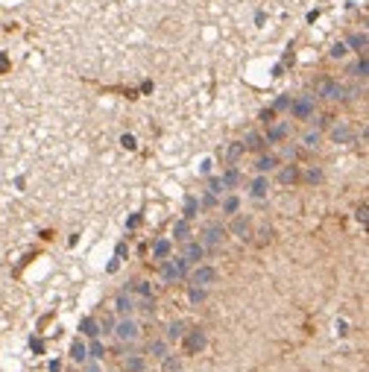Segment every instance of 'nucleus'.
Listing matches in <instances>:
<instances>
[{
    "label": "nucleus",
    "mask_w": 369,
    "mask_h": 372,
    "mask_svg": "<svg viewBox=\"0 0 369 372\" xmlns=\"http://www.w3.org/2000/svg\"><path fill=\"white\" fill-rule=\"evenodd\" d=\"M188 261H185L182 255L179 258H164V267H161V282L164 285H173V282H182L188 278Z\"/></svg>",
    "instance_id": "f257e3e1"
},
{
    "label": "nucleus",
    "mask_w": 369,
    "mask_h": 372,
    "mask_svg": "<svg viewBox=\"0 0 369 372\" xmlns=\"http://www.w3.org/2000/svg\"><path fill=\"white\" fill-rule=\"evenodd\" d=\"M112 334H115L120 343H135V340L141 337V325H138L132 317H120V320L115 322V331H112Z\"/></svg>",
    "instance_id": "f03ea898"
},
{
    "label": "nucleus",
    "mask_w": 369,
    "mask_h": 372,
    "mask_svg": "<svg viewBox=\"0 0 369 372\" xmlns=\"http://www.w3.org/2000/svg\"><path fill=\"white\" fill-rule=\"evenodd\" d=\"M188 282H191V288H211L217 282V270L208 264H197V270L188 275Z\"/></svg>",
    "instance_id": "7ed1b4c3"
},
{
    "label": "nucleus",
    "mask_w": 369,
    "mask_h": 372,
    "mask_svg": "<svg viewBox=\"0 0 369 372\" xmlns=\"http://www.w3.org/2000/svg\"><path fill=\"white\" fill-rule=\"evenodd\" d=\"M314 109H317V97H311V94H302V97H296L293 106H290V115L296 120H308L314 115Z\"/></svg>",
    "instance_id": "20e7f679"
},
{
    "label": "nucleus",
    "mask_w": 369,
    "mask_h": 372,
    "mask_svg": "<svg viewBox=\"0 0 369 372\" xmlns=\"http://www.w3.org/2000/svg\"><path fill=\"white\" fill-rule=\"evenodd\" d=\"M182 258L188 264H200L205 261V246H202L200 240H185L182 243Z\"/></svg>",
    "instance_id": "39448f33"
},
{
    "label": "nucleus",
    "mask_w": 369,
    "mask_h": 372,
    "mask_svg": "<svg viewBox=\"0 0 369 372\" xmlns=\"http://www.w3.org/2000/svg\"><path fill=\"white\" fill-rule=\"evenodd\" d=\"M287 135H290V120H279V123L272 120V123L267 126L264 141H267V144H279V141H285Z\"/></svg>",
    "instance_id": "423d86ee"
},
{
    "label": "nucleus",
    "mask_w": 369,
    "mask_h": 372,
    "mask_svg": "<svg viewBox=\"0 0 369 372\" xmlns=\"http://www.w3.org/2000/svg\"><path fill=\"white\" fill-rule=\"evenodd\" d=\"M223 240H226V229L220 223H208L202 232V246H220Z\"/></svg>",
    "instance_id": "0eeeda50"
},
{
    "label": "nucleus",
    "mask_w": 369,
    "mask_h": 372,
    "mask_svg": "<svg viewBox=\"0 0 369 372\" xmlns=\"http://www.w3.org/2000/svg\"><path fill=\"white\" fill-rule=\"evenodd\" d=\"M115 314H118V317H132L135 314V299L129 293H123V290L118 293V299H115Z\"/></svg>",
    "instance_id": "6e6552de"
},
{
    "label": "nucleus",
    "mask_w": 369,
    "mask_h": 372,
    "mask_svg": "<svg viewBox=\"0 0 369 372\" xmlns=\"http://www.w3.org/2000/svg\"><path fill=\"white\" fill-rule=\"evenodd\" d=\"M205 343H208V340H205V331H202V328H197V331H191V334H188V340H185V349L194 355V352H202V349H205Z\"/></svg>",
    "instance_id": "1a4fd4ad"
},
{
    "label": "nucleus",
    "mask_w": 369,
    "mask_h": 372,
    "mask_svg": "<svg viewBox=\"0 0 369 372\" xmlns=\"http://www.w3.org/2000/svg\"><path fill=\"white\" fill-rule=\"evenodd\" d=\"M319 97H325V100H340V97H343V85H337L334 79H325V82L319 85Z\"/></svg>",
    "instance_id": "9d476101"
},
{
    "label": "nucleus",
    "mask_w": 369,
    "mask_h": 372,
    "mask_svg": "<svg viewBox=\"0 0 369 372\" xmlns=\"http://www.w3.org/2000/svg\"><path fill=\"white\" fill-rule=\"evenodd\" d=\"M267 191H269V179L264 176V173H258V176H255V182L249 185V194L255 197V200H264V197H267Z\"/></svg>",
    "instance_id": "9b49d317"
},
{
    "label": "nucleus",
    "mask_w": 369,
    "mask_h": 372,
    "mask_svg": "<svg viewBox=\"0 0 369 372\" xmlns=\"http://www.w3.org/2000/svg\"><path fill=\"white\" fill-rule=\"evenodd\" d=\"M331 138H334V144H349L352 141V126L349 123H337L331 129Z\"/></svg>",
    "instance_id": "f8f14e48"
},
{
    "label": "nucleus",
    "mask_w": 369,
    "mask_h": 372,
    "mask_svg": "<svg viewBox=\"0 0 369 372\" xmlns=\"http://www.w3.org/2000/svg\"><path fill=\"white\" fill-rule=\"evenodd\" d=\"M182 337H185V322H182V320L170 322L167 331H164V340H167V343H179Z\"/></svg>",
    "instance_id": "ddd939ff"
},
{
    "label": "nucleus",
    "mask_w": 369,
    "mask_h": 372,
    "mask_svg": "<svg viewBox=\"0 0 369 372\" xmlns=\"http://www.w3.org/2000/svg\"><path fill=\"white\" fill-rule=\"evenodd\" d=\"M144 366H147L144 355H126L123 357V369L126 372H144Z\"/></svg>",
    "instance_id": "4468645a"
},
{
    "label": "nucleus",
    "mask_w": 369,
    "mask_h": 372,
    "mask_svg": "<svg viewBox=\"0 0 369 372\" xmlns=\"http://www.w3.org/2000/svg\"><path fill=\"white\" fill-rule=\"evenodd\" d=\"M188 237H191V220H185L182 217V220L173 226V240H176V243H185Z\"/></svg>",
    "instance_id": "2eb2a0df"
},
{
    "label": "nucleus",
    "mask_w": 369,
    "mask_h": 372,
    "mask_svg": "<svg viewBox=\"0 0 369 372\" xmlns=\"http://www.w3.org/2000/svg\"><path fill=\"white\" fill-rule=\"evenodd\" d=\"M79 334H85V337H100V325H97V320H94V317H85V320L79 322Z\"/></svg>",
    "instance_id": "dca6fc26"
},
{
    "label": "nucleus",
    "mask_w": 369,
    "mask_h": 372,
    "mask_svg": "<svg viewBox=\"0 0 369 372\" xmlns=\"http://www.w3.org/2000/svg\"><path fill=\"white\" fill-rule=\"evenodd\" d=\"M70 357H73L76 363H88V346H85L82 340H73V346H70Z\"/></svg>",
    "instance_id": "f3484780"
},
{
    "label": "nucleus",
    "mask_w": 369,
    "mask_h": 372,
    "mask_svg": "<svg viewBox=\"0 0 369 372\" xmlns=\"http://www.w3.org/2000/svg\"><path fill=\"white\" fill-rule=\"evenodd\" d=\"M147 352L152 357H164V355H170V343L167 340H152L150 346H147Z\"/></svg>",
    "instance_id": "a211bd4d"
},
{
    "label": "nucleus",
    "mask_w": 369,
    "mask_h": 372,
    "mask_svg": "<svg viewBox=\"0 0 369 372\" xmlns=\"http://www.w3.org/2000/svg\"><path fill=\"white\" fill-rule=\"evenodd\" d=\"M243 152H246V144H243V141H235V144L226 150V161H229V164H235V161L240 158V155H243Z\"/></svg>",
    "instance_id": "6ab92c4d"
},
{
    "label": "nucleus",
    "mask_w": 369,
    "mask_h": 372,
    "mask_svg": "<svg viewBox=\"0 0 369 372\" xmlns=\"http://www.w3.org/2000/svg\"><path fill=\"white\" fill-rule=\"evenodd\" d=\"M275 164H279V158H275V155H261V158H258V164H255V170L267 176V173L275 167Z\"/></svg>",
    "instance_id": "aec40b11"
},
{
    "label": "nucleus",
    "mask_w": 369,
    "mask_h": 372,
    "mask_svg": "<svg viewBox=\"0 0 369 372\" xmlns=\"http://www.w3.org/2000/svg\"><path fill=\"white\" fill-rule=\"evenodd\" d=\"M152 258L155 261H164V258H170V240L164 237V240H158L155 246H152Z\"/></svg>",
    "instance_id": "412c9836"
},
{
    "label": "nucleus",
    "mask_w": 369,
    "mask_h": 372,
    "mask_svg": "<svg viewBox=\"0 0 369 372\" xmlns=\"http://www.w3.org/2000/svg\"><path fill=\"white\" fill-rule=\"evenodd\" d=\"M202 205H200V200L191 194V197H185V220H191V217H197V211H200Z\"/></svg>",
    "instance_id": "4be33fe9"
},
{
    "label": "nucleus",
    "mask_w": 369,
    "mask_h": 372,
    "mask_svg": "<svg viewBox=\"0 0 369 372\" xmlns=\"http://www.w3.org/2000/svg\"><path fill=\"white\" fill-rule=\"evenodd\" d=\"M220 179H223V185H226V191H229V188H237V182H240V173H237L235 167H229L223 176H220Z\"/></svg>",
    "instance_id": "5701e85b"
},
{
    "label": "nucleus",
    "mask_w": 369,
    "mask_h": 372,
    "mask_svg": "<svg viewBox=\"0 0 369 372\" xmlns=\"http://www.w3.org/2000/svg\"><path fill=\"white\" fill-rule=\"evenodd\" d=\"M237 208H240V200H237V197H226V200H223V214H226V217H235Z\"/></svg>",
    "instance_id": "b1692460"
},
{
    "label": "nucleus",
    "mask_w": 369,
    "mask_h": 372,
    "mask_svg": "<svg viewBox=\"0 0 369 372\" xmlns=\"http://www.w3.org/2000/svg\"><path fill=\"white\" fill-rule=\"evenodd\" d=\"M106 355V346H103L97 337H91V346H88V357H94V360H103Z\"/></svg>",
    "instance_id": "393cba45"
},
{
    "label": "nucleus",
    "mask_w": 369,
    "mask_h": 372,
    "mask_svg": "<svg viewBox=\"0 0 369 372\" xmlns=\"http://www.w3.org/2000/svg\"><path fill=\"white\" fill-rule=\"evenodd\" d=\"M232 232H235L237 237H249V220H246V217H237V220L232 223Z\"/></svg>",
    "instance_id": "a878e982"
},
{
    "label": "nucleus",
    "mask_w": 369,
    "mask_h": 372,
    "mask_svg": "<svg viewBox=\"0 0 369 372\" xmlns=\"http://www.w3.org/2000/svg\"><path fill=\"white\" fill-rule=\"evenodd\" d=\"M246 147H249V150H264L267 141H264V135H258V132H249V135H246Z\"/></svg>",
    "instance_id": "bb28decb"
},
{
    "label": "nucleus",
    "mask_w": 369,
    "mask_h": 372,
    "mask_svg": "<svg viewBox=\"0 0 369 372\" xmlns=\"http://www.w3.org/2000/svg\"><path fill=\"white\" fill-rule=\"evenodd\" d=\"M188 299H191L194 305L205 302V299H208V288H191L188 290Z\"/></svg>",
    "instance_id": "cd10ccee"
},
{
    "label": "nucleus",
    "mask_w": 369,
    "mask_h": 372,
    "mask_svg": "<svg viewBox=\"0 0 369 372\" xmlns=\"http://www.w3.org/2000/svg\"><path fill=\"white\" fill-rule=\"evenodd\" d=\"M290 106H293V97L290 94H282L279 100H275V106H272V112L279 115V112H290Z\"/></svg>",
    "instance_id": "c85d7f7f"
},
{
    "label": "nucleus",
    "mask_w": 369,
    "mask_h": 372,
    "mask_svg": "<svg viewBox=\"0 0 369 372\" xmlns=\"http://www.w3.org/2000/svg\"><path fill=\"white\" fill-rule=\"evenodd\" d=\"M208 194H214V197H223V194H226V185H223V179H220V176L208 179Z\"/></svg>",
    "instance_id": "c756f323"
},
{
    "label": "nucleus",
    "mask_w": 369,
    "mask_h": 372,
    "mask_svg": "<svg viewBox=\"0 0 369 372\" xmlns=\"http://www.w3.org/2000/svg\"><path fill=\"white\" fill-rule=\"evenodd\" d=\"M161 360H164V372H179L182 369V360H179L176 355H164Z\"/></svg>",
    "instance_id": "7c9ffc66"
},
{
    "label": "nucleus",
    "mask_w": 369,
    "mask_h": 372,
    "mask_svg": "<svg viewBox=\"0 0 369 372\" xmlns=\"http://www.w3.org/2000/svg\"><path fill=\"white\" fill-rule=\"evenodd\" d=\"M115 317H103V322H97V325H100V334H112V331H115Z\"/></svg>",
    "instance_id": "2f4dec72"
},
{
    "label": "nucleus",
    "mask_w": 369,
    "mask_h": 372,
    "mask_svg": "<svg viewBox=\"0 0 369 372\" xmlns=\"http://www.w3.org/2000/svg\"><path fill=\"white\" fill-rule=\"evenodd\" d=\"M296 179H299V170H296V167H285V170H282V182H285V185L296 182Z\"/></svg>",
    "instance_id": "473e14b6"
},
{
    "label": "nucleus",
    "mask_w": 369,
    "mask_h": 372,
    "mask_svg": "<svg viewBox=\"0 0 369 372\" xmlns=\"http://www.w3.org/2000/svg\"><path fill=\"white\" fill-rule=\"evenodd\" d=\"M302 144L308 147V150H314V147L319 144V132H305V135H302Z\"/></svg>",
    "instance_id": "72a5a7b5"
},
{
    "label": "nucleus",
    "mask_w": 369,
    "mask_h": 372,
    "mask_svg": "<svg viewBox=\"0 0 369 372\" xmlns=\"http://www.w3.org/2000/svg\"><path fill=\"white\" fill-rule=\"evenodd\" d=\"M349 44H352V47H357V50H363V47H366V35H363V33L352 35V38H349Z\"/></svg>",
    "instance_id": "f704fd0d"
},
{
    "label": "nucleus",
    "mask_w": 369,
    "mask_h": 372,
    "mask_svg": "<svg viewBox=\"0 0 369 372\" xmlns=\"http://www.w3.org/2000/svg\"><path fill=\"white\" fill-rule=\"evenodd\" d=\"M354 76L366 79V59H363V56H360V62H357V68H354Z\"/></svg>",
    "instance_id": "c9c22d12"
},
{
    "label": "nucleus",
    "mask_w": 369,
    "mask_h": 372,
    "mask_svg": "<svg viewBox=\"0 0 369 372\" xmlns=\"http://www.w3.org/2000/svg\"><path fill=\"white\" fill-rule=\"evenodd\" d=\"M305 176H308V182H322V170H308V173H305Z\"/></svg>",
    "instance_id": "e433bc0d"
},
{
    "label": "nucleus",
    "mask_w": 369,
    "mask_h": 372,
    "mask_svg": "<svg viewBox=\"0 0 369 372\" xmlns=\"http://www.w3.org/2000/svg\"><path fill=\"white\" fill-rule=\"evenodd\" d=\"M331 56H334V59H343V56H346V44H334V47H331Z\"/></svg>",
    "instance_id": "4c0bfd02"
},
{
    "label": "nucleus",
    "mask_w": 369,
    "mask_h": 372,
    "mask_svg": "<svg viewBox=\"0 0 369 372\" xmlns=\"http://www.w3.org/2000/svg\"><path fill=\"white\" fill-rule=\"evenodd\" d=\"M272 118H275V112H272V109H264V112H261V120H264V123H272Z\"/></svg>",
    "instance_id": "58836bf2"
},
{
    "label": "nucleus",
    "mask_w": 369,
    "mask_h": 372,
    "mask_svg": "<svg viewBox=\"0 0 369 372\" xmlns=\"http://www.w3.org/2000/svg\"><path fill=\"white\" fill-rule=\"evenodd\" d=\"M357 223H360V226L366 223V205H360V208H357Z\"/></svg>",
    "instance_id": "ea45409f"
},
{
    "label": "nucleus",
    "mask_w": 369,
    "mask_h": 372,
    "mask_svg": "<svg viewBox=\"0 0 369 372\" xmlns=\"http://www.w3.org/2000/svg\"><path fill=\"white\" fill-rule=\"evenodd\" d=\"M123 147H129V150H132V147H135V138L132 135H123Z\"/></svg>",
    "instance_id": "a19ab883"
},
{
    "label": "nucleus",
    "mask_w": 369,
    "mask_h": 372,
    "mask_svg": "<svg viewBox=\"0 0 369 372\" xmlns=\"http://www.w3.org/2000/svg\"><path fill=\"white\" fill-rule=\"evenodd\" d=\"M285 155L287 158H296V147H285Z\"/></svg>",
    "instance_id": "79ce46f5"
},
{
    "label": "nucleus",
    "mask_w": 369,
    "mask_h": 372,
    "mask_svg": "<svg viewBox=\"0 0 369 372\" xmlns=\"http://www.w3.org/2000/svg\"><path fill=\"white\" fill-rule=\"evenodd\" d=\"M50 372H62V363H59V360H50Z\"/></svg>",
    "instance_id": "37998d69"
},
{
    "label": "nucleus",
    "mask_w": 369,
    "mask_h": 372,
    "mask_svg": "<svg viewBox=\"0 0 369 372\" xmlns=\"http://www.w3.org/2000/svg\"><path fill=\"white\" fill-rule=\"evenodd\" d=\"M88 372H100V369H97V363H91V366H88Z\"/></svg>",
    "instance_id": "c03bdc74"
}]
</instances>
